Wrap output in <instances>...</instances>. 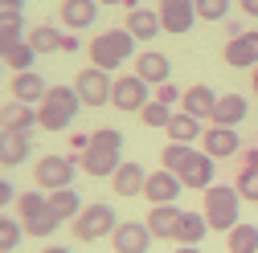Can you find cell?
<instances>
[{
    "label": "cell",
    "mask_w": 258,
    "mask_h": 253,
    "mask_svg": "<svg viewBox=\"0 0 258 253\" xmlns=\"http://www.w3.org/2000/svg\"><path fill=\"white\" fill-rule=\"evenodd\" d=\"M160 164H164L184 188H205L213 184V155H205V151H192L188 143H168L164 151H160Z\"/></svg>",
    "instance_id": "1"
},
{
    "label": "cell",
    "mask_w": 258,
    "mask_h": 253,
    "mask_svg": "<svg viewBox=\"0 0 258 253\" xmlns=\"http://www.w3.org/2000/svg\"><path fill=\"white\" fill-rule=\"evenodd\" d=\"M119 151H123V135L115 126H99L90 135V147L82 151V172L86 176H115V168L123 164Z\"/></svg>",
    "instance_id": "2"
},
{
    "label": "cell",
    "mask_w": 258,
    "mask_h": 253,
    "mask_svg": "<svg viewBox=\"0 0 258 253\" xmlns=\"http://www.w3.org/2000/svg\"><path fill=\"white\" fill-rule=\"evenodd\" d=\"M78 90L74 86H49V94L37 102V122H41V131H66V126L78 118Z\"/></svg>",
    "instance_id": "3"
},
{
    "label": "cell",
    "mask_w": 258,
    "mask_h": 253,
    "mask_svg": "<svg viewBox=\"0 0 258 253\" xmlns=\"http://www.w3.org/2000/svg\"><path fill=\"white\" fill-rule=\"evenodd\" d=\"M132 53H136V33H127V29H107V33H99L90 41V61L107 74L115 66H123Z\"/></svg>",
    "instance_id": "4"
},
{
    "label": "cell",
    "mask_w": 258,
    "mask_h": 253,
    "mask_svg": "<svg viewBox=\"0 0 258 253\" xmlns=\"http://www.w3.org/2000/svg\"><path fill=\"white\" fill-rule=\"evenodd\" d=\"M205 220H209V229L213 233H230L238 225V188H225V184H209L205 188Z\"/></svg>",
    "instance_id": "5"
},
{
    "label": "cell",
    "mask_w": 258,
    "mask_h": 253,
    "mask_svg": "<svg viewBox=\"0 0 258 253\" xmlns=\"http://www.w3.org/2000/svg\"><path fill=\"white\" fill-rule=\"evenodd\" d=\"M70 233L78 237V241H103V237H111L119 225H115V208L111 204H86L74 220H70Z\"/></svg>",
    "instance_id": "6"
},
{
    "label": "cell",
    "mask_w": 258,
    "mask_h": 253,
    "mask_svg": "<svg viewBox=\"0 0 258 253\" xmlns=\"http://www.w3.org/2000/svg\"><path fill=\"white\" fill-rule=\"evenodd\" d=\"M74 90H78L82 106H107V102H111V90H115V82H111V74H107V70L90 66V70H82V74L74 78Z\"/></svg>",
    "instance_id": "7"
},
{
    "label": "cell",
    "mask_w": 258,
    "mask_h": 253,
    "mask_svg": "<svg viewBox=\"0 0 258 253\" xmlns=\"http://www.w3.org/2000/svg\"><path fill=\"white\" fill-rule=\"evenodd\" d=\"M33 180H37V188H45V192L70 188V180H74V164L66 160V155H45V160L33 168Z\"/></svg>",
    "instance_id": "8"
},
{
    "label": "cell",
    "mask_w": 258,
    "mask_h": 253,
    "mask_svg": "<svg viewBox=\"0 0 258 253\" xmlns=\"http://www.w3.org/2000/svg\"><path fill=\"white\" fill-rule=\"evenodd\" d=\"M160 25L164 33H188L197 21V0H160Z\"/></svg>",
    "instance_id": "9"
},
{
    "label": "cell",
    "mask_w": 258,
    "mask_h": 253,
    "mask_svg": "<svg viewBox=\"0 0 258 253\" xmlns=\"http://www.w3.org/2000/svg\"><path fill=\"white\" fill-rule=\"evenodd\" d=\"M111 102L119 106V110H144L148 106V82L140 78V74H132V78H115V90H111Z\"/></svg>",
    "instance_id": "10"
},
{
    "label": "cell",
    "mask_w": 258,
    "mask_h": 253,
    "mask_svg": "<svg viewBox=\"0 0 258 253\" xmlns=\"http://www.w3.org/2000/svg\"><path fill=\"white\" fill-rule=\"evenodd\" d=\"M111 245H115V253H148L152 229L140 225V220H123V225L111 233Z\"/></svg>",
    "instance_id": "11"
},
{
    "label": "cell",
    "mask_w": 258,
    "mask_h": 253,
    "mask_svg": "<svg viewBox=\"0 0 258 253\" xmlns=\"http://www.w3.org/2000/svg\"><path fill=\"white\" fill-rule=\"evenodd\" d=\"M242 147V139H238V131L234 126H209V131H201V151L205 155H213V160H230V155Z\"/></svg>",
    "instance_id": "12"
},
{
    "label": "cell",
    "mask_w": 258,
    "mask_h": 253,
    "mask_svg": "<svg viewBox=\"0 0 258 253\" xmlns=\"http://www.w3.org/2000/svg\"><path fill=\"white\" fill-rule=\"evenodd\" d=\"M33 126H41V122H37V106L17 102V98L0 106V131H21V135H29Z\"/></svg>",
    "instance_id": "13"
},
{
    "label": "cell",
    "mask_w": 258,
    "mask_h": 253,
    "mask_svg": "<svg viewBox=\"0 0 258 253\" xmlns=\"http://www.w3.org/2000/svg\"><path fill=\"white\" fill-rule=\"evenodd\" d=\"M144 196L152 204H172L180 196V180L168 172V168H160V172H148V184H144Z\"/></svg>",
    "instance_id": "14"
},
{
    "label": "cell",
    "mask_w": 258,
    "mask_h": 253,
    "mask_svg": "<svg viewBox=\"0 0 258 253\" xmlns=\"http://www.w3.org/2000/svg\"><path fill=\"white\" fill-rule=\"evenodd\" d=\"M225 66L234 70H246V66H258V33H238L225 45Z\"/></svg>",
    "instance_id": "15"
},
{
    "label": "cell",
    "mask_w": 258,
    "mask_h": 253,
    "mask_svg": "<svg viewBox=\"0 0 258 253\" xmlns=\"http://www.w3.org/2000/svg\"><path fill=\"white\" fill-rule=\"evenodd\" d=\"M45 94H49V86L41 82V74H37V70H21V74H13V98H17V102L37 106Z\"/></svg>",
    "instance_id": "16"
},
{
    "label": "cell",
    "mask_w": 258,
    "mask_h": 253,
    "mask_svg": "<svg viewBox=\"0 0 258 253\" xmlns=\"http://www.w3.org/2000/svg\"><path fill=\"white\" fill-rule=\"evenodd\" d=\"M111 180H115V196H144L148 172H144L140 164H119Z\"/></svg>",
    "instance_id": "17"
},
{
    "label": "cell",
    "mask_w": 258,
    "mask_h": 253,
    "mask_svg": "<svg viewBox=\"0 0 258 253\" xmlns=\"http://www.w3.org/2000/svg\"><path fill=\"white\" fill-rule=\"evenodd\" d=\"M168 57L164 53H152V49H144L140 57H136V74L148 82V86H160V82H168Z\"/></svg>",
    "instance_id": "18"
},
{
    "label": "cell",
    "mask_w": 258,
    "mask_h": 253,
    "mask_svg": "<svg viewBox=\"0 0 258 253\" xmlns=\"http://www.w3.org/2000/svg\"><path fill=\"white\" fill-rule=\"evenodd\" d=\"M99 17V0H61V21L70 29H90Z\"/></svg>",
    "instance_id": "19"
},
{
    "label": "cell",
    "mask_w": 258,
    "mask_h": 253,
    "mask_svg": "<svg viewBox=\"0 0 258 253\" xmlns=\"http://www.w3.org/2000/svg\"><path fill=\"white\" fill-rule=\"evenodd\" d=\"M176 225H180V208L176 204H156L152 212H148V229H152V237H176Z\"/></svg>",
    "instance_id": "20"
},
{
    "label": "cell",
    "mask_w": 258,
    "mask_h": 253,
    "mask_svg": "<svg viewBox=\"0 0 258 253\" xmlns=\"http://www.w3.org/2000/svg\"><path fill=\"white\" fill-rule=\"evenodd\" d=\"M29 160V135L21 131H0V164L5 168H17Z\"/></svg>",
    "instance_id": "21"
},
{
    "label": "cell",
    "mask_w": 258,
    "mask_h": 253,
    "mask_svg": "<svg viewBox=\"0 0 258 253\" xmlns=\"http://www.w3.org/2000/svg\"><path fill=\"white\" fill-rule=\"evenodd\" d=\"M242 118H246V98L242 94H221L213 102V122L217 126H238Z\"/></svg>",
    "instance_id": "22"
},
{
    "label": "cell",
    "mask_w": 258,
    "mask_h": 253,
    "mask_svg": "<svg viewBox=\"0 0 258 253\" xmlns=\"http://www.w3.org/2000/svg\"><path fill=\"white\" fill-rule=\"evenodd\" d=\"M127 33H136V41H148V37H156V33H164L160 13H152V9H132V13H127Z\"/></svg>",
    "instance_id": "23"
},
{
    "label": "cell",
    "mask_w": 258,
    "mask_h": 253,
    "mask_svg": "<svg viewBox=\"0 0 258 253\" xmlns=\"http://www.w3.org/2000/svg\"><path fill=\"white\" fill-rule=\"evenodd\" d=\"M213 90L209 86H188L184 98H180V110H188L192 118H213Z\"/></svg>",
    "instance_id": "24"
},
{
    "label": "cell",
    "mask_w": 258,
    "mask_h": 253,
    "mask_svg": "<svg viewBox=\"0 0 258 253\" xmlns=\"http://www.w3.org/2000/svg\"><path fill=\"white\" fill-rule=\"evenodd\" d=\"M205 233H209L205 212H180V225H176V237H172V241H180V245H197Z\"/></svg>",
    "instance_id": "25"
},
{
    "label": "cell",
    "mask_w": 258,
    "mask_h": 253,
    "mask_svg": "<svg viewBox=\"0 0 258 253\" xmlns=\"http://www.w3.org/2000/svg\"><path fill=\"white\" fill-rule=\"evenodd\" d=\"M164 131H168V139H172V143H192V139L201 135V118H192L188 110H176V114H172V122L164 126Z\"/></svg>",
    "instance_id": "26"
},
{
    "label": "cell",
    "mask_w": 258,
    "mask_h": 253,
    "mask_svg": "<svg viewBox=\"0 0 258 253\" xmlns=\"http://www.w3.org/2000/svg\"><path fill=\"white\" fill-rule=\"evenodd\" d=\"M49 212H53L57 220H74V216L82 212V200L70 192V188H57V192H49Z\"/></svg>",
    "instance_id": "27"
},
{
    "label": "cell",
    "mask_w": 258,
    "mask_h": 253,
    "mask_svg": "<svg viewBox=\"0 0 258 253\" xmlns=\"http://www.w3.org/2000/svg\"><path fill=\"white\" fill-rule=\"evenodd\" d=\"M225 245H230V253H258V225H234Z\"/></svg>",
    "instance_id": "28"
},
{
    "label": "cell",
    "mask_w": 258,
    "mask_h": 253,
    "mask_svg": "<svg viewBox=\"0 0 258 253\" xmlns=\"http://www.w3.org/2000/svg\"><path fill=\"white\" fill-rule=\"evenodd\" d=\"M61 41H66V33H57V29H49V25H37L33 33H29V45H33L37 53H57Z\"/></svg>",
    "instance_id": "29"
},
{
    "label": "cell",
    "mask_w": 258,
    "mask_h": 253,
    "mask_svg": "<svg viewBox=\"0 0 258 253\" xmlns=\"http://www.w3.org/2000/svg\"><path fill=\"white\" fill-rule=\"evenodd\" d=\"M172 114H176V110H172L168 102H160V98H152V102H148V106L140 110V118H144V126H156V131H164V126L172 122Z\"/></svg>",
    "instance_id": "30"
},
{
    "label": "cell",
    "mask_w": 258,
    "mask_h": 253,
    "mask_svg": "<svg viewBox=\"0 0 258 253\" xmlns=\"http://www.w3.org/2000/svg\"><path fill=\"white\" fill-rule=\"evenodd\" d=\"M45 208H49V196H45V192H21V196H17V212H21V220L41 216Z\"/></svg>",
    "instance_id": "31"
},
{
    "label": "cell",
    "mask_w": 258,
    "mask_h": 253,
    "mask_svg": "<svg viewBox=\"0 0 258 253\" xmlns=\"http://www.w3.org/2000/svg\"><path fill=\"white\" fill-rule=\"evenodd\" d=\"M25 237V225H17L13 216H0V253H13Z\"/></svg>",
    "instance_id": "32"
},
{
    "label": "cell",
    "mask_w": 258,
    "mask_h": 253,
    "mask_svg": "<svg viewBox=\"0 0 258 253\" xmlns=\"http://www.w3.org/2000/svg\"><path fill=\"white\" fill-rule=\"evenodd\" d=\"M57 225H61V220H57V216L45 208L41 216H29V220H25V233H29V237H49Z\"/></svg>",
    "instance_id": "33"
},
{
    "label": "cell",
    "mask_w": 258,
    "mask_h": 253,
    "mask_svg": "<svg viewBox=\"0 0 258 253\" xmlns=\"http://www.w3.org/2000/svg\"><path fill=\"white\" fill-rule=\"evenodd\" d=\"M33 57H37V49L29 45V41H21V45H17V49L5 57V66H13V70L21 74V70H33Z\"/></svg>",
    "instance_id": "34"
},
{
    "label": "cell",
    "mask_w": 258,
    "mask_h": 253,
    "mask_svg": "<svg viewBox=\"0 0 258 253\" xmlns=\"http://www.w3.org/2000/svg\"><path fill=\"white\" fill-rule=\"evenodd\" d=\"M234 188H238V196H246V200L258 204V168H242L238 180H234Z\"/></svg>",
    "instance_id": "35"
},
{
    "label": "cell",
    "mask_w": 258,
    "mask_h": 253,
    "mask_svg": "<svg viewBox=\"0 0 258 253\" xmlns=\"http://www.w3.org/2000/svg\"><path fill=\"white\" fill-rule=\"evenodd\" d=\"M21 45V21H5L0 25V57H9Z\"/></svg>",
    "instance_id": "36"
},
{
    "label": "cell",
    "mask_w": 258,
    "mask_h": 253,
    "mask_svg": "<svg viewBox=\"0 0 258 253\" xmlns=\"http://www.w3.org/2000/svg\"><path fill=\"white\" fill-rule=\"evenodd\" d=\"M225 13H230V0H197L201 21H225Z\"/></svg>",
    "instance_id": "37"
},
{
    "label": "cell",
    "mask_w": 258,
    "mask_h": 253,
    "mask_svg": "<svg viewBox=\"0 0 258 253\" xmlns=\"http://www.w3.org/2000/svg\"><path fill=\"white\" fill-rule=\"evenodd\" d=\"M156 98H160V102H168V106H176V102L184 98V94H180L172 82H160V86H156Z\"/></svg>",
    "instance_id": "38"
},
{
    "label": "cell",
    "mask_w": 258,
    "mask_h": 253,
    "mask_svg": "<svg viewBox=\"0 0 258 253\" xmlns=\"http://www.w3.org/2000/svg\"><path fill=\"white\" fill-rule=\"evenodd\" d=\"M21 9H25V0H0V25L5 21H21Z\"/></svg>",
    "instance_id": "39"
},
{
    "label": "cell",
    "mask_w": 258,
    "mask_h": 253,
    "mask_svg": "<svg viewBox=\"0 0 258 253\" xmlns=\"http://www.w3.org/2000/svg\"><path fill=\"white\" fill-rule=\"evenodd\" d=\"M17 196H21V192H17V188H13L9 180H0V208H5L9 200H17Z\"/></svg>",
    "instance_id": "40"
},
{
    "label": "cell",
    "mask_w": 258,
    "mask_h": 253,
    "mask_svg": "<svg viewBox=\"0 0 258 253\" xmlns=\"http://www.w3.org/2000/svg\"><path fill=\"white\" fill-rule=\"evenodd\" d=\"M70 147H74V151H86V147H90V135H74Z\"/></svg>",
    "instance_id": "41"
},
{
    "label": "cell",
    "mask_w": 258,
    "mask_h": 253,
    "mask_svg": "<svg viewBox=\"0 0 258 253\" xmlns=\"http://www.w3.org/2000/svg\"><path fill=\"white\" fill-rule=\"evenodd\" d=\"M238 5H242L246 17H258V0H238Z\"/></svg>",
    "instance_id": "42"
},
{
    "label": "cell",
    "mask_w": 258,
    "mask_h": 253,
    "mask_svg": "<svg viewBox=\"0 0 258 253\" xmlns=\"http://www.w3.org/2000/svg\"><path fill=\"white\" fill-rule=\"evenodd\" d=\"M246 168H258V147H246Z\"/></svg>",
    "instance_id": "43"
},
{
    "label": "cell",
    "mask_w": 258,
    "mask_h": 253,
    "mask_svg": "<svg viewBox=\"0 0 258 253\" xmlns=\"http://www.w3.org/2000/svg\"><path fill=\"white\" fill-rule=\"evenodd\" d=\"M172 253H201V249H197V245H176Z\"/></svg>",
    "instance_id": "44"
},
{
    "label": "cell",
    "mask_w": 258,
    "mask_h": 253,
    "mask_svg": "<svg viewBox=\"0 0 258 253\" xmlns=\"http://www.w3.org/2000/svg\"><path fill=\"white\" fill-rule=\"evenodd\" d=\"M99 5H132L136 9V0H99Z\"/></svg>",
    "instance_id": "45"
},
{
    "label": "cell",
    "mask_w": 258,
    "mask_h": 253,
    "mask_svg": "<svg viewBox=\"0 0 258 253\" xmlns=\"http://www.w3.org/2000/svg\"><path fill=\"white\" fill-rule=\"evenodd\" d=\"M41 253H70V249H61V245H49V249H41Z\"/></svg>",
    "instance_id": "46"
},
{
    "label": "cell",
    "mask_w": 258,
    "mask_h": 253,
    "mask_svg": "<svg viewBox=\"0 0 258 253\" xmlns=\"http://www.w3.org/2000/svg\"><path fill=\"white\" fill-rule=\"evenodd\" d=\"M254 94H258V66H254Z\"/></svg>",
    "instance_id": "47"
},
{
    "label": "cell",
    "mask_w": 258,
    "mask_h": 253,
    "mask_svg": "<svg viewBox=\"0 0 258 253\" xmlns=\"http://www.w3.org/2000/svg\"><path fill=\"white\" fill-rule=\"evenodd\" d=\"M0 61H5V57H0Z\"/></svg>",
    "instance_id": "48"
}]
</instances>
